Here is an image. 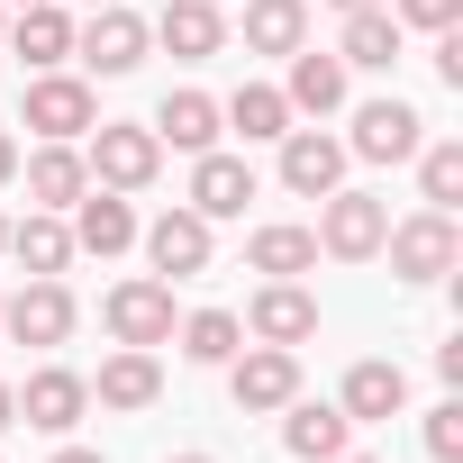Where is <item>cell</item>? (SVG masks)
Instances as JSON below:
<instances>
[{"instance_id": "6da1fadb", "label": "cell", "mask_w": 463, "mask_h": 463, "mask_svg": "<svg viewBox=\"0 0 463 463\" xmlns=\"http://www.w3.org/2000/svg\"><path fill=\"white\" fill-rule=\"evenodd\" d=\"M309 237H318V255H336V264H373L382 237H391V200L336 182V191L318 200V227H309Z\"/></svg>"}, {"instance_id": "7a4b0ae2", "label": "cell", "mask_w": 463, "mask_h": 463, "mask_svg": "<svg viewBox=\"0 0 463 463\" xmlns=\"http://www.w3.org/2000/svg\"><path fill=\"white\" fill-rule=\"evenodd\" d=\"M382 255H391V273L400 282H445L454 264H463V227H454V209H418V218H400L391 237H382Z\"/></svg>"}, {"instance_id": "3957f363", "label": "cell", "mask_w": 463, "mask_h": 463, "mask_svg": "<svg viewBox=\"0 0 463 463\" xmlns=\"http://www.w3.org/2000/svg\"><path fill=\"white\" fill-rule=\"evenodd\" d=\"M218 373H227V400L246 418H273V409L300 400V345H237Z\"/></svg>"}, {"instance_id": "277c9868", "label": "cell", "mask_w": 463, "mask_h": 463, "mask_svg": "<svg viewBox=\"0 0 463 463\" xmlns=\"http://www.w3.org/2000/svg\"><path fill=\"white\" fill-rule=\"evenodd\" d=\"M19 118H28L46 146H73V137H91V128H100V91H91L82 73H37V82H28V100H19Z\"/></svg>"}, {"instance_id": "5b68a950", "label": "cell", "mask_w": 463, "mask_h": 463, "mask_svg": "<svg viewBox=\"0 0 463 463\" xmlns=\"http://www.w3.org/2000/svg\"><path fill=\"white\" fill-rule=\"evenodd\" d=\"M82 164H91L100 191H146V182L164 173V137H155V128H128V118H100Z\"/></svg>"}, {"instance_id": "8992f818", "label": "cell", "mask_w": 463, "mask_h": 463, "mask_svg": "<svg viewBox=\"0 0 463 463\" xmlns=\"http://www.w3.org/2000/svg\"><path fill=\"white\" fill-rule=\"evenodd\" d=\"M146 46H155V28H146L137 10H118V0H100V10L73 28V55H82L91 73H137V64H146Z\"/></svg>"}, {"instance_id": "52a82bcc", "label": "cell", "mask_w": 463, "mask_h": 463, "mask_svg": "<svg viewBox=\"0 0 463 463\" xmlns=\"http://www.w3.org/2000/svg\"><path fill=\"white\" fill-rule=\"evenodd\" d=\"M100 318H109V336L118 345H173V282H155V273H137V282H118L109 300H100Z\"/></svg>"}, {"instance_id": "ba28073f", "label": "cell", "mask_w": 463, "mask_h": 463, "mask_svg": "<svg viewBox=\"0 0 463 463\" xmlns=\"http://www.w3.org/2000/svg\"><path fill=\"white\" fill-rule=\"evenodd\" d=\"M0 336H10V345H64L73 336V291L46 282V273H28V291L0 300Z\"/></svg>"}, {"instance_id": "9c48e42d", "label": "cell", "mask_w": 463, "mask_h": 463, "mask_svg": "<svg viewBox=\"0 0 463 463\" xmlns=\"http://www.w3.org/2000/svg\"><path fill=\"white\" fill-rule=\"evenodd\" d=\"M418 146H427V118H418L409 100H364V109H354L345 155H364V164H409Z\"/></svg>"}, {"instance_id": "30bf717a", "label": "cell", "mask_w": 463, "mask_h": 463, "mask_svg": "<svg viewBox=\"0 0 463 463\" xmlns=\"http://www.w3.org/2000/svg\"><path fill=\"white\" fill-rule=\"evenodd\" d=\"M137 237H146L155 282H191V273H209V218H200V209H164L155 227H137Z\"/></svg>"}, {"instance_id": "8fae6325", "label": "cell", "mask_w": 463, "mask_h": 463, "mask_svg": "<svg viewBox=\"0 0 463 463\" xmlns=\"http://www.w3.org/2000/svg\"><path fill=\"white\" fill-rule=\"evenodd\" d=\"M273 146H282V191L327 200V191L345 182V137H327V128H291V137H273Z\"/></svg>"}, {"instance_id": "7c38bea8", "label": "cell", "mask_w": 463, "mask_h": 463, "mask_svg": "<svg viewBox=\"0 0 463 463\" xmlns=\"http://www.w3.org/2000/svg\"><path fill=\"white\" fill-rule=\"evenodd\" d=\"M246 200H255V164H246V155H218V146L191 155V200H182V209H200V218L218 227V218H246Z\"/></svg>"}, {"instance_id": "4fadbf2b", "label": "cell", "mask_w": 463, "mask_h": 463, "mask_svg": "<svg viewBox=\"0 0 463 463\" xmlns=\"http://www.w3.org/2000/svg\"><path fill=\"white\" fill-rule=\"evenodd\" d=\"M246 336H255V345H309V336H318V291H300V282H264L255 309H246Z\"/></svg>"}, {"instance_id": "5bb4252c", "label": "cell", "mask_w": 463, "mask_h": 463, "mask_svg": "<svg viewBox=\"0 0 463 463\" xmlns=\"http://www.w3.org/2000/svg\"><path fill=\"white\" fill-rule=\"evenodd\" d=\"M82 409H91V382H82L73 364H46V373H28V391H19V418L46 427V436H73Z\"/></svg>"}, {"instance_id": "9a60e30c", "label": "cell", "mask_w": 463, "mask_h": 463, "mask_svg": "<svg viewBox=\"0 0 463 463\" xmlns=\"http://www.w3.org/2000/svg\"><path fill=\"white\" fill-rule=\"evenodd\" d=\"M336 409H345L354 427H382V418H400V409H409V373H400L391 354H364V364L345 373V391H336Z\"/></svg>"}, {"instance_id": "2e32d148", "label": "cell", "mask_w": 463, "mask_h": 463, "mask_svg": "<svg viewBox=\"0 0 463 463\" xmlns=\"http://www.w3.org/2000/svg\"><path fill=\"white\" fill-rule=\"evenodd\" d=\"M137 246V209H128V191H82L73 200V255H128Z\"/></svg>"}, {"instance_id": "e0dca14e", "label": "cell", "mask_w": 463, "mask_h": 463, "mask_svg": "<svg viewBox=\"0 0 463 463\" xmlns=\"http://www.w3.org/2000/svg\"><path fill=\"white\" fill-rule=\"evenodd\" d=\"M282 445H291L300 463H336V454L354 445V418H345L336 400H291V409H282Z\"/></svg>"}, {"instance_id": "ac0fdd59", "label": "cell", "mask_w": 463, "mask_h": 463, "mask_svg": "<svg viewBox=\"0 0 463 463\" xmlns=\"http://www.w3.org/2000/svg\"><path fill=\"white\" fill-rule=\"evenodd\" d=\"M0 37H10V55H28L37 73H55V64L73 55V10H64V0H37V10H10V28H0Z\"/></svg>"}, {"instance_id": "d6986e66", "label": "cell", "mask_w": 463, "mask_h": 463, "mask_svg": "<svg viewBox=\"0 0 463 463\" xmlns=\"http://www.w3.org/2000/svg\"><path fill=\"white\" fill-rule=\"evenodd\" d=\"M155 37H164L182 64H209V55H227V19H218V0H164Z\"/></svg>"}, {"instance_id": "ffe728a7", "label": "cell", "mask_w": 463, "mask_h": 463, "mask_svg": "<svg viewBox=\"0 0 463 463\" xmlns=\"http://www.w3.org/2000/svg\"><path fill=\"white\" fill-rule=\"evenodd\" d=\"M19 173H28V200H37V209H73V200L91 191L82 146H37V155H19Z\"/></svg>"}, {"instance_id": "44dd1931", "label": "cell", "mask_w": 463, "mask_h": 463, "mask_svg": "<svg viewBox=\"0 0 463 463\" xmlns=\"http://www.w3.org/2000/svg\"><path fill=\"white\" fill-rule=\"evenodd\" d=\"M91 400H100V409H155V400H164V364H155L146 345H118V354L100 364Z\"/></svg>"}, {"instance_id": "7402d4cb", "label": "cell", "mask_w": 463, "mask_h": 463, "mask_svg": "<svg viewBox=\"0 0 463 463\" xmlns=\"http://www.w3.org/2000/svg\"><path fill=\"white\" fill-rule=\"evenodd\" d=\"M10 255H19L28 273L64 282V264H73V227H64V209H28V218H10Z\"/></svg>"}, {"instance_id": "603a6c76", "label": "cell", "mask_w": 463, "mask_h": 463, "mask_svg": "<svg viewBox=\"0 0 463 463\" xmlns=\"http://www.w3.org/2000/svg\"><path fill=\"white\" fill-rule=\"evenodd\" d=\"M336 64H345V73H391V64H400V19H391V10H345Z\"/></svg>"}, {"instance_id": "cb8c5ba5", "label": "cell", "mask_w": 463, "mask_h": 463, "mask_svg": "<svg viewBox=\"0 0 463 463\" xmlns=\"http://www.w3.org/2000/svg\"><path fill=\"white\" fill-rule=\"evenodd\" d=\"M146 128H155L164 146H182V155H209L227 118H218V100H209V91H164V109H155Z\"/></svg>"}, {"instance_id": "d4e9b609", "label": "cell", "mask_w": 463, "mask_h": 463, "mask_svg": "<svg viewBox=\"0 0 463 463\" xmlns=\"http://www.w3.org/2000/svg\"><path fill=\"white\" fill-rule=\"evenodd\" d=\"M246 264L273 273V282H300V273H318V237H309V227H291V218H273V227H255V237H246Z\"/></svg>"}, {"instance_id": "484cf974", "label": "cell", "mask_w": 463, "mask_h": 463, "mask_svg": "<svg viewBox=\"0 0 463 463\" xmlns=\"http://www.w3.org/2000/svg\"><path fill=\"white\" fill-rule=\"evenodd\" d=\"M218 118L237 128L246 146H273V137H291V118H300V109H291L273 82H237V100H218Z\"/></svg>"}, {"instance_id": "4316f807", "label": "cell", "mask_w": 463, "mask_h": 463, "mask_svg": "<svg viewBox=\"0 0 463 463\" xmlns=\"http://www.w3.org/2000/svg\"><path fill=\"white\" fill-rule=\"evenodd\" d=\"M309 46V0H246V55H300Z\"/></svg>"}, {"instance_id": "83f0119b", "label": "cell", "mask_w": 463, "mask_h": 463, "mask_svg": "<svg viewBox=\"0 0 463 463\" xmlns=\"http://www.w3.org/2000/svg\"><path fill=\"white\" fill-rule=\"evenodd\" d=\"M282 100H291V109H309V118L345 109V64H336V55H318V46H300V55H291V82H282Z\"/></svg>"}, {"instance_id": "f1b7e54d", "label": "cell", "mask_w": 463, "mask_h": 463, "mask_svg": "<svg viewBox=\"0 0 463 463\" xmlns=\"http://www.w3.org/2000/svg\"><path fill=\"white\" fill-rule=\"evenodd\" d=\"M173 336H182V354H191V364H227V354L246 345V318H237V309H191Z\"/></svg>"}, {"instance_id": "f546056e", "label": "cell", "mask_w": 463, "mask_h": 463, "mask_svg": "<svg viewBox=\"0 0 463 463\" xmlns=\"http://www.w3.org/2000/svg\"><path fill=\"white\" fill-rule=\"evenodd\" d=\"M418 200H427V209H454V200H463V137L418 146Z\"/></svg>"}, {"instance_id": "4dcf8cb0", "label": "cell", "mask_w": 463, "mask_h": 463, "mask_svg": "<svg viewBox=\"0 0 463 463\" xmlns=\"http://www.w3.org/2000/svg\"><path fill=\"white\" fill-rule=\"evenodd\" d=\"M427 454L436 463H463V400H436L427 409Z\"/></svg>"}, {"instance_id": "1f68e13d", "label": "cell", "mask_w": 463, "mask_h": 463, "mask_svg": "<svg viewBox=\"0 0 463 463\" xmlns=\"http://www.w3.org/2000/svg\"><path fill=\"white\" fill-rule=\"evenodd\" d=\"M391 19H400V28H427V37H445V28L463 19V0H391Z\"/></svg>"}, {"instance_id": "d6a6232c", "label": "cell", "mask_w": 463, "mask_h": 463, "mask_svg": "<svg viewBox=\"0 0 463 463\" xmlns=\"http://www.w3.org/2000/svg\"><path fill=\"white\" fill-rule=\"evenodd\" d=\"M436 82H445V91H463V37H454V28L436 37Z\"/></svg>"}, {"instance_id": "836d02e7", "label": "cell", "mask_w": 463, "mask_h": 463, "mask_svg": "<svg viewBox=\"0 0 463 463\" xmlns=\"http://www.w3.org/2000/svg\"><path fill=\"white\" fill-rule=\"evenodd\" d=\"M0 182H19V137L0 128Z\"/></svg>"}, {"instance_id": "e575fe53", "label": "cell", "mask_w": 463, "mask_h": 463, "mask_svg": "<svg viewBox=\"0 0 463 463\" xmlns=\"http://www.w3.org/2000/svg\"><path fill=\"white\" fill-rule=\"evenodd\" d=\"M10 427H19V391H10V382H0V436H10Z\"/></svg>"}, {"instance_id": "d590c367", "label": "cell", "mask_w": 463, "mask_h": 463, "mask_svg": "<svg viewBox=\"0 0 463 463\" xmlns=\"http://www.w3.org/2000/svg\"><path fill=\"white\" fill-rule=\"evenodd\" d=\"M55 463H109V454H91V445H55Z\"/></svg>"}, {"instance_id": "8d00e7d4", "label": "cell", "mask_w": 463, "mask_h": 463, "mask_svg": "<svg viewBox=\"0 0 463 463\" xmlns=\"http://www.w3.org/2000/svg\"><path fill=\"white\" fill-rule=\"evenodd\" d=\"M327 10H382V0H327Z\"/></svg>"}, {"instance_id": "74e56055", "label": "cell", "mask_w": 463, "mask_h": 463, "mask_svg": "<svg viewBox=\"0 0 463 463\" xmlns=\"http://www.w3.org/2000/svg\"><path fill=\"white\" fill-rule=\"evenodd\" d=\"M336 463H382V454H354V445H345V454H336Z\"/></svg>"}, {"instance_id": "f35d334b", "label": "cell", "mask_w": 463, "mask_h": 463, "mask_svg": "<svg viewBox=\"0 0 463 463\" xmlns=\"http://www.w3.org/2000/svg\"><path fill=\"white\" fill-rule=\"evenodd\" d=\"M173 463H218V454H173Z\"/></svg>"}, {"instance_id": "ab89813d", "label": "cell", "mask_w": 463, "mask_h": 463, "mask_svg": "<svg viewBox=\"0 0 463 463\" xmlns=\"http://www.w3.org/2000/svg\"><path fill=\"white\" fill-rule=\"evenodd\" d=\"M0 10H37V0H0Z\"/></svg>"}, {"instance_id": "60d3db41", "label": "cell", "mask_w": 463, "mask_h": 463, "mask_svg": "<svg viewBox=\"0 0 463 463\" xmlns=\"http://www.w3.org/2000/svg\"><path fill=\"white\" fill-rule=\"evenodd\" d=\"M0 246H10V218H0Z\"/></svg>"}, {"instance_id": "b9f144b4", "label": "cell", "mask_w": 463, "mask_h": 463, "mask_svg": "<svg viewBox=\"0 0 463 463\" xmlns=\"http://www.w3.org/2000/svg\"><path fill=\"white\" fill-rule=\"evenodd\" d=\"M73 10H100V0H73Z\"/></svg>"}, {"instance_id": "7bdbcfd3", "label": "cell", "mask_w": 463, "mask_h": 463, "mask_svg": "<svg viewBox=\"0 0 463 463\" xmlns=\"http://www.w3.org/2000/svg\"><path fill=\"white\" fill-rule=\"evenodd\" d=\"M0 28H10V10H0Z\"/></svg>"}]
</instances>
